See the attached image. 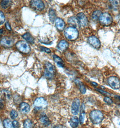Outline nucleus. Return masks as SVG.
<instances>
[{"instance_id":"nucleus-7","label":"nucleus","mask_w":120,"mask_h":128,"mask_svg":"<svg viewBox=\"0 0 120 128\" xmlns=\"http://www.w3.org/2000/svg\"><path fill=\"white\" fill-rule=\"evenodd\" d=\"M108 83L114 90H118L120 88V80L116 76H111L108 80Z\"/></svg>"},{"instance_id":"nucleus-32","label":"nucleus","mask_w":120,"mask_h":128,"mask_svg":"<svg viewBox=\"0 0 120 128\" xmlns=\"http://www.w3.org/2000/svg\"><path fill=\"white\" fill-rule=\"evenodd\" d=\"M104 101L108 105H112L113 104V101L109 97H105L104 98Z\"/></svg>"},{"instance_id":"nucleus-26","label":"nucleus","mask_w":120,"mask_h":128,"mask_svg":"<svg viewBox=\"0 0 120 128\" xmlns=\"http://www.w3.org/2000/svg\"><path fill=\"white\" fill-rule=\"evenodd\" d=\"M12 1L11 0H3L1 2V6L3 9H6L11 6Z\"/></svg>"},{"instance_id":"nucleus-5","label":"nucleus","mask_w":120,"mask_h":128,"mask_svg":"<svg viewBox=\"0 0 120 128\" xmlns=\"http://www.w3.org/2000/svg\"><path fill=\"white\" fill-rule=\"evenodd\" d=\"M46 69L44 71V76L48 79H52L53 78L56 73V68L53 65L49 62H47L46 64Z\"/></svg>"},{"instance_id":"nucleus-19","label":"nucleus","mask_w":120,"mask_h":128,"mask_svg":"<svg viewBox=\"0 0 120 128\" xmlns=\"http://www.w3.org/2000/svg\"><path fill=\"white\" fill-rule=\"evenodd\" d=\"M22 38L26 40L27 42L31 44H34V37L32 36L31 34L29 32H27L22 36Z\"/></svg>"},{"instance_id":"nucleus-18","label":"nucleus","mask_w":120,"mask_h":128,"mask_svg":"<svg viewBox=\"0 0 120 128\" xmlns=\"http://www.w3.org/2000/svg\"><path fill=\"white\" fill-rule=\"evenodd\" d=\"M54 60L58 66L64 68V63L60 57L56 55H53Z\"/></svg>"},{"instance_id":"nucleus-41","label":"nucleus","mask_w":120,"mask_h":128,"mask_svg":"<svg viewBox=\"0 0 120 128\" xmlns=\"http://www.w3.org/2000/svg\"><path fill=\"white\" fill-rule=\"evenodd\" d=\"M118 98H119V100H120V96H118Z\"/></svg>"},{"instance_id":"nucleus-11","label":"nucleus","mask_w":120,"mask_h":128,"mask_svg":"<svg viewBox=\"0 0 120 128\" xmlns=\"http://www.w3.org/2000/svg\"><path fill=\"white\" fill-rule=\"evenodd\" d=\"M88 42L91 46L96 49H99L101 47V42L98 38L95 36H91L89 37Z\"/></svg>"},{"instance_id":"nucleus-39","label":"nucleus","mask_w":120,"mask_h":128,"mask_svg":"<svg viewBox=\"0 0 120 128\" xmlns=\"http://www.w3.org/2000/svg\"><path fill=\"white\" fill-rule=\"evenodd\" d=\"M92 84L94 86H98L97 83H96V82H92Z\"/></svg>"},{"instance_id":"nucleus-14","label":"nucleus","mask_w":120,"mask_h":128,"mask_svg":"<svg viewBox=\"0 0 120 128\" xmlns=\"http://www.w3.org/2000/svg\"><path fill=\"white\" fill-rule=\"evenodd\" d=\"M20 110L22 113L24 114H27L30 112L31 108L28 104L26 102H22L20 104Z\"/></svg>"},{"instance_id":"nucleus-12","label":"nucleus","mask_w":120,"mask_h":128,"mask_svg":"<svg viewBox=\"0 0 120 128\" xmlns=\"http://www.w3.org/2000/svg\"><path fill=\"white\" fill-rule=\"evenodd\" d=\"M80 100L79 98H76L74 100L72 104V114L74 116L78 115L80 110Z\"/></svg>"},{"instance_id":"nucleus-37","label":"nucleus","mask_w":120,"mask_h":128,"mask_svg":"<svg viewBox=\"0 0 120 128\" xmlns=\"http://www.w3.org/2000/svg\"><path fill=\"white\" fill-rule=\"evenodd\" d=\"M54 128H68L66 126H64L62 125H58L55 126Z\"/></svg>"},{"instance_id":"nucleus-31","label":"nucleus","mask_w":120,"mask_h":128,"mask_svg":"<svg viewBox=\"0 0 120 128\" xmlns=\"http://www.w3.org/2000/svg\"><path fill=\"white\" fill-rule=\"evenodd\" d=\"M6 20L4 14L3 13L2 11L0 12V24L2 25L4 23Z\"/></svg>"},{"instance_id":"nucleus-6","label":"nucleus","mask_w":120,"mask_h":128,"mask_svg":"<svg viewBox=\"0 0 120 128\" xmlns=\"http://www.w3.org/2000/svg\"><path fill=\"white\" fill-rule=\"evenodd\" d=\"M48 103L44 98L42 97L37 98L34 102V106L36 109L40 110L47 108Z\"/></svg>"},{"instance_id":"nucleus-16","label":"nucleus","mask_w":120,"mask_h":128,"mask_svg":"<svg viewBox=\"0 0 120 128\" xmlns=\"http://www.w3.org/2000/svg\"><path fill=\"white\" fill-rule=\"evenodd\" d=\"M79 122H80L78 117L76 116H74L70 120L69 123L72 128H76L78 127Z\"/></svg>"},{"instance_id":"nucleus-23","label":"nucleus","mask_w":120,"mask_h":128,"mask_svg":"<svg viewBox=\"0 0 120 128\" xmlns=\"http://www.w3.org/2000/svg\"><path fill=\"white\" fill-rule=\"evenodd\" d=\"M1 95L3 97V98H4L6 100H8L11 97V93L9 91L3 90L1 91Z\"/></svg>"},{"instance_id":"nucleus-17","label":"nucleus","mask_w":120,"mask_h":128,"mask_svg":"<svg viewBox=\"0 0 120 128\" xmlns=\"http://www.w3.org/2000/svg\"><path fill=\"white\" fill-rule=\"evenodd\" d=\"M85 106L84 104H82L81 106V110L80 113V118H79V122L80 124H82L84 123V119H85Z\"/></svg>"},{"instance_id":"nucleus-38","label":"nucleus","mask_w":120,"mask_h":128,"mask_svg":"<svg viewBox=\"0 0 120 128\" xmlns=\"http://www.w3.org/2000/svg\"><path fill=\"white\" fill-rule=\"evenodd\" d=\"M3 107H4V104H3L2 99H1V100H0V108H1V109H2Z\"/></svg>"},{"instance_id":"nucleus-10","label":"nucleus","mask_w":120,"mask_h":128,"mask_svg":"<svg viewBox=\"0 0 120 128\" xmlns=\"http://www.w3.org/2000/svg\"><path fill=\"white\" fill-rule=\"evenodd\" d=\"M76 18L78 21L79 26L82 28L87 26L88 23V21L86 16H85L84 14L83 13L78 14L76 16Z\"/></svg>"},{"instance_id":"nucleus-2","label":"nucleus","mask_w":120,"mask_h":128,"mask_svg":"<svg viewBox=\"0 0 120 128\" xmlns=\"http://www.w3.org/2000/svg\"><path fill=\"white\" fill-rule=\"evenodd\" d=\"M65 36L69 40H75L78 39L79 36V32L76 28L74 26L68 27L65 30L64 32Z\"/></svg>"},{"instance_id":"nucleus-1","label":"nucleus","mask_w":120,"mask_h":128,"mask_svg":"<svg viewBox=\"0 0 120 128\" xmlns=\"http://www.w3.org/2000/svg\"><path fill=\"white\" fill-rule=\"evenodd\" d=\"M90 119L93 124H98L102 122L104 119V116L100 110H94L90 114Z\"/></svg>"},{"instance_id":"nucleus-40","label":"nucleus","mask_w":120,"mask_h":128,"mask_svg":"<svg viewBox=\"0 0 120 128\" xmlns=\"http://www.w3.org/2000/svg\"><path fill=\"white\" fill-rule=\"evenodd\" d=\"M4 31V29H0V35H2V33H3V32Z\"/></svg>"},{"instance_id":"nucleus-8","label":"nucleus","mask_w":120,"mask_h":128,"mask_svg":"<svg viewBox=\"0 0 120 128\" xmlns=\"http://www.w3.org/2000/svg\"><path fill=\"white\" fill-rule=\"evenodd\" d=\"M14 44V40L9 36H4L0 40L1 46L6 48H10L13 46Z\"/></svg>"},{"instance_id":"nucleus-33","label":"nucleus","mask_w":120,"mask_h":128,"mask_svg":"<svg viewBox=\"0 0 120 128\" xmlns=\"http://www.w3.org/2000/svg\"><path fill=\"white\" fill-rule=\"evenodd\" d=\"M40 50L46 53H48V54H50V53H51V50L50 49L44 47L40 46Z\"/></svg>"},{"instance_id":"nucleus-35","label":"nucleus","mask_w":120,"mask_h":128,"mask_svg":"<svg viewBox=\"0 0 120 128\" xmlns=\"http://www.w3.org/2000/svg\"><path fill=\"white\" fill-rule=\"evenodd\" d=\"M5 26H6V28L7 30H8L9 31H12L11 26H10V24L9 22H7L6 23Z\"/></svg>"},{"instance_id":"nucleus-30","label":"nucleus","mask_w":120,"mask_h":128,"mask_svg":"<svg viewBox=\"0 0 120 128\" xmlns=\"http://www.w3.org/2000/svg\"><path fill=\"white\" fill-rule=\"evenodd\" d=\"M10 117L12 119L15 120L18 117V113L17 112L16 110H11V112H10Z\"/></svg>"},{"instance_id":"nucleus-15","label":"nucleus","mask_w":120,"mask_h":128,"mask_svg":"<svg viewBox=\"0 0 120 128\" xmlns=\"http://www.w3.org/2000/svg\"><path fill=\"white\" fill-rule=\"evenodd\" d=\"M68 46H69L68 43L67 42V41L65 40H62L58 43L57 48L61 52H63V51H65L68 48Z\"/></svg>"},{"instance_id":"nucleus-43","label":"nucleus","mask_w":120,"mask_h":128,"mask_svg":"<svg viewBox=\"0 0 120 128\" xmlns=\"http://www.w3.org/2000/svg\"></svg>"},{"instance_id":"nucleus-22","label":"nucleus","mask_w":120,"mask_h":128,"mask_svg":"<svg viewBox=\"0 0 120 128\" xmlns=\"http://www.w3.org/2000/svg\"><path fill=\"white\" fill-rule=\"evenodd\" d=\"M4 128H14L13 122L9 119H6L3 121Z\"/></svg>"},{"instance_id":"nucleus-4","label":"nucleus","mask_w":120,"mask_h":128,"mask_svg":"<svg viewBox=\"0 0 120 128\" xmlns=\"http://www.w3.org/2000/svg\"><path fill=\"white\" fill-rule=\"evenodd\" d=\"M99 21L101 24L105 26H109L113 22V18L110 14L108 13H104L100 17Z\"/></svg>"},{"instance_id":"nucleus-9","label":"nucleus","mask_w":120,"mask_h":128,"mask_svg":"<svg viewBox=\"0 0 120 128\" xmlns=\"http://www.w3.org/2000/svg\"><path fill=\"white\" fill-rule=\"evenodd\" d=\"M30 6L32 9L36 11H42L44 8V3L42 0H31L30 2Z\"/></svg>"},{"instance_id":"nucleus-21","label":"nucleus","mask_w":120,"mask_h":128,"mask_svg":"<svg viewBox=\"0 0 120 128\" xmlns=\"http://www.w3.org/2000/svg\"><path fill=\"white\" fill-rule=\"evenodd\" d=\"M49 17L50 20L51 21L52 23L53 24L54 22L56 21V11L53 9H50L49 11Z\"/></svg>"},{"instance_id":"nucleus-27","label":"nucleus","mask_w":120,"mask_h":128,"mask_svg":"<svg viewBox=\"0 0 120 128\" xmlns=\"http://www.w3.org/2000/svg\"><path fill=\"white\" fill-rule=\"evenodd\" d=\"M68 22H69L70 24L72 25L73 26H75V28H76V26H77L78 25H79L78 24V21L76 18H75L74 17H72L71 18H69Z\"/></svg>"},{"instance_id":"nucleus-3","label":"nucleus","mask_w":120,"mask_h":128,"mask_svg":"<svg viewBox=\"0 0 120 128\" xmlns=\"http://www.w3.org/2000/svg\"><path fill=\"white\" fill-rule=\"evenodd\" d=\"M16 47L18 51L24 54H28L30 53L31 49L29 44L26 42L20 40L16 44Z\"/></svg>"},{"instance_id":"nucleus-29","label":"nucleus","mask_w":120,"mask_h":128,"mask_svg":"<svg viewBox=\"0 0 120 128\" xmlns=\"http://www.w3.org/2000/svg\"><path fill=\"white\" fill-rule=\"evenodd\" d=\"M78 82L79 86V89H80V93L83 94H85L86 92V87L84 86V85H83V84H82L81 82L78 81Z\"/></svg>"},{"instance_id":"nucleus-25","label":"nucleus","mask_w":120,"mask_h":128,"mask_svg":"<svg viewBox=\"0 0 120 128\" xmlns=\"http://www.w3.org/2000/svg\"><path fill=\"white\" fill-rule=\"evenodd\" d=\"M24 128H34L32 122L30 120H26L24 123Z\"/></svg>"},{"instance_id":"nucleus-34","label":"nucleus","mask_w":120,"mask_h":128,"mask_svg":"<svg viewBox=\"0 0 120 128\" xmlns=\"http://www.w3.org/2000/svg\"><path fill=\"white\" fill-rule=\"evenodd\" d=\"M96 90L97 91H98L100 93L102 94H104V95H110V94L109 93H108L106 91H104L102 90H100V89H97V88H96Z\"/></svg>"},{"instance_id":"nucleus-42","label":"nucleus","mask_w":120,"mask_h":128,"mask_svg":"<svg viewBox=\"0 0 120 128\" xmlns=\"http://www.w3.org/2000/svg\"><path fill=\"white\" fill-rule=\"evenodd\" d=\"M119 50H120V46L119 47Z\"/></svg>"},{"instance_id":"nucleus-13","label":"nucleus","mask_w":120,"mask_h":128,"mask_svg":"<svg viewBox=\"0 0 120 128\" xmlns=\"http://www.w3.org/2000/svg\"><path fill=\"white\" fill-rule=\"evenodd\" d=\"M56 28L60 31H62L65 28V23L64 21L61 18H57L55 21Z\"/></svg>"},{"instance_id":"nucleus-20","label":"nucleus","mask_w":120,"mask_h":128,"mask_svg":"<svg viewBox=\"0 0 120 128\" xmlns=\"http://www.w3.org/2000/svg\"><path fill=\"white\" fill-rule=\"evenodd\" d=\"M40 121L43 124V125L45 126H49L50 124V122L48 117H47L46 115L42 116L40 118Z\"/></svg>"},{"instance_id":"nucleus-28","label":"nucleus","mask_w":120,"mask_h":128,"mask_svg":"<svg viewBox=\"0 0 120 128\" xmlns=\"http://www.w3.org/2000/svg\"><path fill=\"white\" fill-rule=\"evenodd\" d=\"M102 14V12L100 10L94 11L92 15V18L94 20H97L100 18V16Z\"/></svg>"},{"instance_id":"nucleus-44","label":"nucleus","mask_w":120,"mask_h":128,"mask_svg":"<svg viewBox=\"0 0 120 128\" xmlns=\"http://www.w3.org/2000/svg\"></svg>"},{"instance_id":"nucleus-36","label":"nucleus","mask_w":120,"mask_h":128,"mask_svg":"<svg viewBox=\"0 0 120 128\" xmlns=\"http://www.w3.org/2000/svg\"><path fill=\"white\" fill-rule=\"evenodd\" d=\"M13 123L14 126V128H19V123L16 120H14L13 122Z\"/></svg>"},{"instance_id":"nucleus-24","label":"nucleus","mask_w":120,"mask_h":128,"mask_svg":"<svg viewBox=\"0 0 120 128\" xmlns=\"http://www.w3.org/2000/svg\"><path fill=\"white\" fill-rule=\"evenodd\" d=\"M109 2L111 3L112 6L114 10H118L119 9H120V1L119 0H110Z\"/></svg>"}]
</instances>
